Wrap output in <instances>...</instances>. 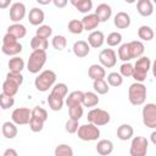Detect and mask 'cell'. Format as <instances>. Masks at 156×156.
Returning a JSON list of instances; mask_svg holds the SVG:
<instances>
[{
  "mask_svg": "<svg viewBox=\"0 0 156 156\" xmlns=\"http://www.w3.org/2000/svg\"><path fill=\"white\" fill-rule=\"evenodd\" d=\"M17 155H18L17 151L13 149H6L4 151V156H17Z\"/></svg>",
  "mask_w": 156,
  "mask_h": 156,
  "instance_id": "obj_51",
  "label": "cell"
},
{
  "mask_svg": "<svg viewBox=\"0 0 156 156\" xmlns=\"http://www.w3.org/2000/svg\"><path fill=\"white\" fill-rule=\"evenodd\" d=\"M7 33L12 34L17 39H22L27 34V28L23 24H21V23H13V24L7 27Z\"/></svg>",
  "mask_w": 156,
  "mask_h": 156,
  "instance_id": "obj_25",
  "label": "cell"
},
{
  "mask_svg": "<svg viewBox=\"0 0 156 156\" xmlns=\"http://www.w3.org/2000/svg\"><path fill=\"white\" fill-rule=\"evenodd\" d=\"M67 93H68V87L65 84V83H57V84H54L52 85V89H51V95L56 96V98H61V99H65L67 96Z\"/></svg>",
  "mask_w": 156,
  "mask_h": 156,
  "instance_id": "obj_32",
  "label": "cell"
},
{
  "mask_svg": "<svg viewBox=\"0 0 156 156\" xmlns=\"http://www.w3.org/2000/svg\"><path fill=\"white\" fill-rule=\"evenodd\" d=\"M68 30L72 34H80L83 33L84 28H83V23L79 20H71L68 22Z\"/></svg>",
  "mask_w": 156,
  "mask_h": 156,
  "instance_id": "obj_42",
  "label": "cell"
},
{
  "mask_svg": "<svg viewBox=\"0 0 156 156\" xmlns=\"http://www.w3.org/2000/svg\"><path fill=\"white\" fill-rule=\"evenodd\" d=\"M128 100L134 106L143 105L146 100V87L140 82L130 84L128 88Z\"/></svg>",
  "mask_w": 156,
  "mask_h": 156,
  "instance_id": "obj_2",
  "label": "cell"
},
{
  "mask_svg": "<svg viewBox=\"0 0 156 156\" xmlns=\"http://www.w3.org/2000/svg\"><path fill=\"white\" fill-rule=\"evenodd\" d=\"M82 23H83V28L84 30H94L95 28H98V26L100 24V20L99 17L95 15V13H88L83 17L82 20Z\"/></svg>",
  "mask_w": 156,
  "mask_h": 156,
  "instance_id": "obj_18",
  "label": "cell"
},
{
  "mask_svg": "<svg viewBox=\"0 0 156 156\" xmlns=\"http://www.w3.org/2000/svg\"><path fill=\"white\" fill-rule=\"evenodd\" d=\"M18 88H20V85L17 83H15V82H12V80H10L7 78L2 83V93L7 94L10 96H15L18 93Z\"/></svg>",
  "mask_w": 156,
  "mask_h": 156,
  "instance_id": "obj_31",
  "label": "cell"
},
{
  "mask_svg": "<svg viewBox=\"0 0 156 156\" xmlns=\"http://www.w3.org/2000/svg\"><path fill=\"white\" fill-rule=\"evenodd\" d=\"M88 76H89V78L93 79V80L105 78V76H106L105 67H102L101 65H98V63L90 65V67L88 68Z\"/></svg>",
  "mask_w": 156,
  "mask_h": 156,
  "instance_id": "obj_24",
  "label": "cell"
},
{
  "mask_svg": "<svg viewBox=\"0 0 156 156\" xmlns=\"http://www.w3.org/2000/svg\"><path fill=\"white\" fill-rule=\"evenodd\" d=\"M93 88L95 90L96 94H100V95H105L108 93V84L107 82L105 80V78H101V79H95L94 83H93Z\"/></svg>",
  "mask_w": 156,
  "mask_h": 156,
  "instance_id": "obj_33",
  "label": "cell"
},
{
  "mask_svg": "<svg viewBox=\"0 0 156 156\" xmlns=\"http://www.w3.org/2000/svg\"><path fill=\"white\" fill-rule=\"evenodd\" d=\"M138 37L139 39L144 40V41H150L154 39L155 37V33H154V29L150 27V26H140L139 29H138Z\"/></svg>",
  "mask_w": 156,
  "mask_h": 156,
  "instance_id": "obj_29",
  "label": "cell"
},
{
  "mask_svg": "<svg viewBox=\"0 0 156 156\" xmlns=\"http://www.w3.org/2000/svg\"><path fill=\"white\" fill-rule=\"evenodd\" d=\"M6 78L10 79V80H12V82H15V83H17L20 87L23 83V76H22V73H15V72H10L9 71V73L6 74Z\"/></svg>",
  "mask_w": 156,
  "mask_h": 156,
  "instance_id": "obj_49",
  "label": "cell"
},
{
  "mask_svg": "<svg viewBox=\"0 0 156 156\" xmlns=\"http://www.w3.org/2000/svg\"><path fill=\"white\" fill-rule=\"evenodd\" d=\"M128 48H129V52H130V57L132 58H138L140 56H143L144 51H145V46L140 40H133L128 43Z\"/></svg>",
  "mask_w": 156,
  "mask_h": 156,
  "instance_id": "obj_20",
  "label": "cell"
},
{
  "mask_svg": "<svg viewBox=\"0 0 156 156\" xmlns=\"http://www.w3.org/2000/svg\"><path fill=\"white\" fill-rule=\"evenodd\" d=\"M51 44H52V48L57 51H62L66 45H67V39L65 35H55L51 40Z\"/></svg>",
  "mask_w": 156,
  "mask_h": 156,
  "instance_id": "obj_38",
  "label": "cell"
},
{
  "mask_svg": "<svg viewBox=\"0 0 156 156\" xmlns=\"http://www.w3.org/2000/svg\"><path fill=\"white\" fill-rule=\"evenodd\" d=\"M74 7L82 13H88L93 9V0H80L74 5Z\"/></svg>",
  "mask_w": 156,
  "mask_h": 156,
  "instance_id": "obj_43",
  "label": "cell"
},
{
  "mask_svg": "<svg viewBox=\"0 0 156 156\" xmlns=\"http://www.w3.org/2000/svg\"><path fill=\"white\" fill-rule=\"evenodd\" d=\"M138 13L143 17H149L154 13V4L151 0H138L136 2Z\"/></svg>",
  "mask_w": 156,
  "mask_h": 156,
  "instance_id": "obj_15",
  "label": "cell"
},
{
  "mask_svg": "<svg viewBox=\"0 0 156 156\" xmlns=\"http://www.w3.org/2000/svg\"><path fill=\"white\" fill-rule=\"evenodd\" d=\"M48 55L46 51L43 50H33L32 54L29 55L28 62H27V69L28 72L37 74L39 73V71H41V68L44 67L45 62H46Z\"/></svg>",
  "mask_w": 156,
  "mask_h": 156,
  "instance_id": "obj_4",
  "label": "cell"
},
{
  "mask_svg": "<svg viewBox=\"0 0 156 156\" xmlns=\"http://www.w3.org/2000/svg\"><path fill=\"white\" fill-rule=\"evenodd\" d=\"M118 58L122 60L123 62H128L132 60L130 57V52H129V48H128V43H124L119 46L118 49Z\"/></svg>",
  "mask_w": 156,
  "mask_h": 156,
  "instance_id": "obj_44",
  "label": "cell"
},
{
  "mask_svg": "<svg viewBox=\"0 0 156 156\" xmlns=\"http://www.w3.org/2000/svg\"><path fill=\"white\" fill-rule=\"evenodd\" d=\"M88 122L98 126V127H101V126H106L110 119H111V116L107 111L102 110V108H91L89 112H88Z\"/></svg>",
  "mask_w": 156,
  "mask_h": 156,
  "instance_id": "obj_7",
  "label": "cell"
},
{
  "mask_svg": "<svg viewBox=\"0 0 156 156\" xmlns=\"http://www.w3.org/2000/svg\"><path fill=\"white\" fill-rule=\"evenodd\" d=\"M83 95H84V93H83L82 90H74V91L69 93L68 96L66 98V105H67V106H72V105L82 104V101H83Z\"/></svg>",
  "mask_w": 156,
  "mask_h": 156,
  "instance_id": "obj_30",
  "label": "cell"
},
{
  "mask_svg": "<svg viewBox=\"0 0 156 156\" xmlns=\"http://www.w3.org/2000/svg\"><path fill=\"white\" fill-rule=\"evenodd\" d=\"M1 133L6 139H13L17 136L18 129H17V124H15L13 122H4L1 126Z\"/></svg>",
  "mask_w": 156,
  "mask_h": 156,
  "instance_id": "obj_22",
  "label": "cell"
},
{
  "mask_svg": "<svg viewBox=\"0 0 156 156\" xmlns=\"http://www.w3.org/2000/svg\"><path fill=\"white\" fill-rule=\"evenodd\" d=\"M72 51H73V54H74L77 57L83 58V57H85V56L89 55L90 46H89V44H88L85 40H78V41H76V43L73 44Z\"/></svg>",
  "mask_w": 156,
  "mask_h": 156,
  "instance_id": "obj_14",
  "label": "cell"
},
{
  "mask_svg": "<svg viewBox=\"0 0 156 156\" xmlns=\"http://www.w3.org/2000/svg\"><path fill=\"white\" fill-rule=\"evenodd\" d=\"M48 46H49V43H48V39H45V38H41L39 35H34L30 39V48L33 50H43V51H46Z\"/></svg>",
  "mask_w": 156,
  "mask_h": 156,
  "instance_id": "obj_28",
  "label": "cell"
},
{
  "mask_svg": "<svg viewBox=\"0 0 156 156\" xmlns=\"http://www.w3.org/2000/svg\"><path fill=\"white\" fill-rule=\"evenodd\" d=\"M122 83H123V77L118 72H111L107 74V84L108 85L117 88V87L122 85Z\"/></svg>",
  "mask_w": 156,
  "mask_h": 156,
  "instance_id": "obj_37",
  "label": "cell"
},
{
  "mask_svg": "<svg viewBox=\"0 0 156 156\" xmlns=\"http://www.w3.org/2000/svg\"><path fill=\"white\" fill-rule=\"evenodd\" d=\"M94 13L99 17L100 22H106L107 20H110V17H111V15H112V9H111L110 5L102 2V4H100V5L96 6Z\"/></svg>",
  "mask_w": 156,
  "mask_h": 156,
  "instance_id": "obj_19",
  "label": "cell"
},
{
  "mask_svg": "<svg viewBox=\"0 0 156 156\" xmlns=\"http://www.w3.org/2000/svg\"><path fill=\"white\" fill-rule=\"evenodd\" d=\"M130 16L124 12V11H121V12H117L115 18H113V23L115 26L118 28V29H126L130 26Z\"/></svg>",
  "mask_w": 156,
  "mask_h": 156,
  "instance_id": "obj_17",
  "label": "cell"
},
{
  "mask_svg": "<svg viewBox=\"0 0 156 156\" xmlns=\"http://www.w3.org/2000/svg\"><path fill=\"white\" fill-rule=\"evenodd\" d=\"M55 82H56V73L51 69H45L37 76V78L34 79V85L37 90L45 93L50 88H52Z\"/></svg>",
  "mask_w": 156,
  "mask_h": 156,
  "instance_id": "obj_3",
  "label": "cell"
},
{
  "mask_svg": "<svg viewBox=\"0 0 156 156\" xmlns=\"http://www.w3.org/2000/svg\"><path fill=\"white\" fill-rule=\"evenodd\" d=\"M67 2H68V0H52V4H54L57 9H63V7H66Z\"/></svg>",
  "mask_w": 156,
  "mask_h": 156,
  "instance_id": "obj_50",
  "label": "cell"
},
{
  "mask_svg": "<svg viewBox=\"0 0 156 156\" xmlns=\"http://www.w3.org/2000/svg\"><path fill=\"white\" fill-rule=\"evenodd\" d=\"M150 136H151V143H152L154 145H156V132L154 130V132L151 133V135H150Z\"/></svg>",
  "mask_w": 156,
  "mask_h": 156,
  "instance_id": "obj_54",
  "label": "cell"
},
{
  "mask_svg": "<svg viewBox=\"0 0 156 156\" xmlns=\"http://www.w3.org/2000/svg\"><path fill=\"white\" fill-rule=\"evenodd\" d=\"M99 101H100V99H99V96H98L96 93H94V91H87L83 95L82 105L84 107H94V106H96L99 104Z\"/></svg>",
  "mask_w": 156,
  "mask_h": 156,
  "instance_id": "obj_27",
  "label": "cell"
},
{
  "mask_svg": "<svg viewBox=\"0 0 156 156\" xmlns=\"http://www.w3.org/2000/svg\"><path fill=\"white\" fill-rule=\"evenodd\" d=\"M7 66H9L10 72L21 73V72L23 71V68H24V61H23V58H21L20 56L16 55V56H13L12 58L9 60Z\"/></svg>",
  "mask_w": 156,
  "mask_h": 156,
  "instance_id": "obj_26",
  "label": "cell"
},
{
  "mask_svg": "<svg viewBox=\"0 0 156 156\" xmlns=\"http://www.w3.org/2000/svg\"><path fill=\"white\" fill-rule=\"evenodd\" d=\"M26 16V5L23 2H15L10 7V20L13 23H20Z\"/></svg>",
  "mask_w": 156,
  "mask_h": 156,
  "instance_id": "obj_12",
  "label": "cell"
},
{
  "mask_svg": "<svg viewBox=\"0 0 156 156\" xmlns=\"http://www.w3.org/2000/svg\"><path fill=\"white\" fill-rule=\"evenodd\" d=\"M105 41L108 46H117L122 41V34L118 32H112L107 35V38H105Z\"/></svg>",
  "mask_w": 156,
  "mask_h": 156,
  "instance_id": "obj_40",
  "label": "cell"
},
{
  "mask_svg": "<svg viewBox=\"0 0 156 156\" xmlns=\"http://www.w3.org/2000/svg\"><path fill=\"white\" fill-rule=\"evenodd\" d=\"M55 156H73V149L67 144H60L55 149Z\"/></svg>",
  "mask_w": 156,
  "mask_h": 156,
  "instance_id": "obj_39",
  "label": "cell"
},
{
  "mask_svg": "<svg viewBox=\"0 0 156 156\" xmlns=\"http://www.w3.org/2000/svg\"><path fill=\"white\" fill-rule=\"evenodd\" d=\"M100 65L105 68H112L117 63V55L113 49H104L99 54Z\"/></svg>",
  "mask_w": 156,
  "mask_h": 156,
  "instance_id": "obj_11",
  "label": "cell"
},
{
  "mask_svg": "<svg viewBox=\"0 0 156 156\" xmlns=\"http://www.w3.org/2000/svg\"><path fill=\"white\" fill-rule=\"evenodd\" d=\"M63 99L61 98H56L51 94H49L48 96V104H49V107L52 110V111H60L63 106Z\"/></svg>",
  "mask_w": 156,
  "mask_h": 156,
  "instance_id": "obj_36",
  "label": "cell"
},
{
  "mask_svg": "<svg viewBox=\"0 0 156 156\" xmlns=\"http://www.w3.org/2000/svg\"><path fill=\"white\" fill-rule=\"evenodd\" d=\"M32 116H35V117H38V118H41V119L45 121V122H46V119H48V112H46V110L43 108V107H40V106L33 107V110H32Z\"/></svg>",
  "mask_w": 156,
  "mask_h": 156,
  "instance_id": "obj_47",
  "label": "cell"
},
{
  "mask_svg": "<svg viewBox=\"0 0 156 156\" xmlns=\"http://www.w3.org/2000/svg\"><path fill=\"white\" fill-rule=\"evenodd\" d=\"M150 68H151V60L147 56H140V57H138L135 65L133 66L132 77L134 78L135 82L143 83L144 80H146Z\"/></svg>",
  "mask_w": 156,
  "mask_h": 156,
  "instance_id": "obj_1",
  "label": "cell"
},
{
  "mask_svg": "<svg viewBox=\"0 0 156 156\" xmlns=\"http://www.w3.org/2000/svg\"><path fill=\"white\" fill-rule=\"evenodd\" d=\"M30 116H32V110H29L27 107H17L12 111L11 119L17 126H24V124L29 123Z\"/></svg>",
  "mask_w": 156,
  "mask_h": 156,
  "instance_id": "obj_10",
  "label": "cell"
},
{
  "mask_svg": "<svg viewBox=\"0 0 156 156\" xmlns=\"http://www.w3.org/2000/svg\"><path fill=\"white\" fill-rule=\"evenodd\" d=\"M149 147V140L144 136H134L130 143L129 154L130 156H145Z\"/></svg>",
  "mask_w": 156,
  "mask_h": 156,
  "instance_id": "obj_8",
  "label": "cell"
},
{
  "mask_svg": "<svg viewBox=\"0 0 156 156\" xmlns=\"http://www.w3.org/2000/svg\"><path fill=\"white\" fill-rule=\"evenodd\" d=\"M78 127H79V126H78V121L72 119V118H69V119L66 122V124H65V129H66V132L69 133V134H74V133L77 132Z\"/></svg>",
  "mask_w": 156,
  "mask_h": 156,
  "instance_id": "obj_48",
  "label": "cell"
},
{
  "mask_svg": "<svg viewBox=\"0 0 156 156\" xmlns=\"http://www.w3.org/2000/svg\"><path fill=\"white\" fill-rule=\"evenodd\" d=\"M51 34H52V28L50 26H48V24H40L38 27L37 32H35V35H39V37L45 38V39L51 37Z\"/></svg>",
  "mask_w": 156,
  "mask_h": 156,
  "instance_id": "obj_45",
  "label": "cell"
},
{
  "mask_svg": "<svg viewBox=\"0 0 156 156\" xmlns=\"http://www.w3.org/2000/svg\"><path fill=\"white\" fill-rule=\"evenodd\" d=\"M12 0H0V9H7Z\"/></svg>",
  "mask_w": 156,
  "mask_h": 156,
  "instance_id": "obj_52",
  "label": "cell"
},
{
  "mask_svg": "<svg viewBox=\"0 0 156 156\" xmlns=\"http://www.w3.org/2000/svg\"><path fill=\"white\" fill-rule=\"evenodd\" d=\"M78 138L83 141H94L100 138V129L98 126L88 122L87 124H82L78 127L77 132Z\"/></svg>",
  "mask_w": 156,
  "mask_h": 156,
  "instance_id": "obj_6",
  "label": "cell"
},
{
  "mask_svg": "<svg viewBox=\"0 0 156 156\" xmlns=\"http://www.w3.org/2000/svg\"><path fill=\"white\" fill-rule=\"evenodd\" d=\"M39 5H49L50 2H52V0H35Z\"/></svg>",
  "mask_w": 156,
  "mask_h": 156,
  "instance_id": "obj_53",
  "label": "cell"
},
{
  "mask_svg": "<svg viewBox=\"0 0 156 156\" xmlns=\"http://www.w3.org/2000/svg\"><path fill=\"white\" fill-rule=\"evenodd\" d=\"M95 149H96V152H98L99 155L107 156V155H110V154L113 151V143H112L111 140L102 139V140L98 141Z\"/></svg>",
  "mask_w": 156,
  "mask_h": 156,
  "instance_id": "obj_23",
  "label": "cell"
},
{
  "mask_svg": "<svg viewBox=\"0 0 156 156\" xmlns=\"http://www.w3.org/2000/svg\"><path fill=\"white\" fill-rule=\"evenodd\" d=\"M44 123H45V121H43L41 118H38L35 116H30V119H29V123L28 124H29V128H30L32 132L39 133V132L43 130Z\"/></svg>",
  "mask_w": 156,
  "mask_h": 156,
  "instance_id": "obj_35",
  "label": "cell"
},
{
  "mask_svg": "<svg viewBox=\"0 0 156 156\" xmlns=\"http://www.w3.org/2000/svg\"><path fill=\"white\" fill-rule=\"evenodd\" d=\"M1 51L7 56H16L22 51V45L16 37L10 33H6L2 38Z\"/></svg>",
  "mask_w": 156,
  "mask_h": 156,
  "instance_id": "obj_5",
  "label": "cell"
},
{
  "mask_svg": "<svg viewBox=\"0 0 156 156\" xmlns=\"http://www.w3.org/2000/svg\"><path fill=\"white\" fill-rule=\"evenodd\" d=\"M141 116H143V123L145 124V127L150 129L156 128V105L155 104L152 102L146 104L143 107Z\"/></svg>",
  "mask_w": 156,
  "mask_h": 156,
  "instance_id": "obj_9",
  "label": "cell"
},
{
  "mask_svg": "<svg viewBox=\"0 0 156 156\" xmlns=\"http://www.w3.org/2000/svg\"><path fill=\"white\" fill-rule=\"evenodd\" d=\"M119 74L122 77H126V78L132 77V74H133V65L129 63V61L122 63L121 67H119Z\"/></svg>",
  "mask_w": 156,
  "mask_h": 156,
  "instance_id": "obj_46",
  "label": "cell"
},
{
  "mask_svg": "<svg viewBox=\"0 0 156 156\" xmlns=\"http://www.w3.org/2000/svg\"><path fill=\"white\" fill-rule=\"evenodd\" d=\"M15 105V99L13 96H10L5 93H1L0 94V107L2 110H7L10 107H12Z\"/></svg>",
  "mask_w": 156,
  "mask_h": 156,
  "instance_id": "obj_41",
  "label": "cell"
},
{
  "mask_svg": "<svg viewBox=\"0 0 156 156\" xmlns=\"http://www.w3.org/2000/svg\"><path fill=\"white\" fill-rule=\"evenodd\" d=\"M45 20V13L39 7H33L28 13V21L32 26H40Z\"/></svg>",
  "mask_w": 156,
  "mask_h": 156,
  "instance_id": "obj_16",
  "label": "cell"
},
{
  "mask_svg": "<svg viewBox=\"0 0 156 156\" xmlns=\"http://www.w3.org/2000/svg\"><path fill=\"white\" fill-rule=\"evenodd\" d=\"M124 1H126L127 4H134V2L136 1V0H124Z\"/></svg>",
  "mask_w": 156,
  "mask_h": 156,
  "instance_id": "obj_55",
  "label": "cell"
},
{
  "mask_svg": "<svg viewBox=\"0 0 156 156\" xmlns=\"http://www.w3.org/2000/svg\"><path fill=\"white\" fill-rule=\"evenodd\" d=\"M83 112H84V110H83L82 104L68 106V115H69V118H72V119L79 121L83 116Z\"/></svg>",
  "mask_w": 156,
  "mask_h": 156,
  "instance_id": "obj_34",
  "label": "cell"
},
{
  "mask_svg": "<svg viewBox=\"0 0 156 156\" xmlns=\"http://www.w3.org/2000/svg\"><path fill=\"white\" fill-rule=\"evenodd\" d=\"M89 46L94 48V49H98V48H101L102 44L105 43V35L101 30H91V33L88 35V41Z\"/></svg>",
  "mask_w": 156,
  "mask_h": 156,
  "instance_id": "obj_13",
  "label": "cell"
},
{
  "mask_svg": "<svg viewBox=\"0 0 156 156\" xmlns=\"http://www.w3.org/2000/svg\"><path fill=\"white\" fill-rule=\"evenodd\" d=\"M133 134H134V129H133V127L130 124L123 123L117 128V138L119 140L127 141V140L133 138Z\"/></svg>",
  "mask_w": 156,
  "mask_h": 156,
  "instance_id": "obj_21",
  "label": "cell"
}]
</instances>
